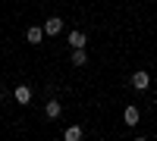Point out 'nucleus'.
Masks as SVG:
<instances>
[{"instance_id": "f257e3e1", "label": "nucleus", "mask_w": 157, "mask_h": 141, "mask_svg": "<svg viewBox=\"0 0 157 141\" xmlns=\"http://www.w3.org/2000/svg\"><path fill=\"white\" fill-rule=\"evenodd\" d=\"M41 28H44V35H47V38H54V35H60V32H63V19H60V16H50V19L41 25Z\"/></svg>"}, {"instance_id": "f03ea898", "label": "nucleus", "mask_w": 157, "mask_h": 141, "mask_svg": "<svg viewBox=\"0 0 157 141\" xmlns=\"http://www.w3.org/2000/svg\"><path fill=\"white\" fill-rule=\"evenodd\" d=\"M148 85H151V79H148V72H135L132 75V88H135V91H148Z\"/></svg>"}, {"instance_id": "7ed1b4c3", "label": "nucleus", "mask_w": 157, "mask_h": 141, "mask_svg": "<svg viewBox=\"0 0 157 141\" xmlns=\"http://www.w3.org/2000/svg\"><path fill=\"white\" fill-rule=\"evenodd\" d=\"M25 38H29V44H41L47 35H44V28H41V25H32V28L25 32Z\"/></svg>"}, {"instance_id": "20e7f679", "label": "nucleus", "mask_w": 157, "mask_h": 141, "mask_svg": "<svg viewBox=\"0 0 157 141\" xmlns=\"http://www.w3.org/2000/svg\"><path fill=\"white\" fill-rule=\"evenodd\" d=\"M13 97H16L19 104H29V100H32V88H29V85H19V88H13Z\"/></svg>"}, {"instance_id": "39448f33", "label": "nucleus", "mask_w": 157, "mask_h": 141, "mask_svg": "<svg viewBox=\"0 0 157 141\" xmlns=\"http://www.w3.org/2000/svg\"><path fill=\"white\" fill-rule=\"evenodd\" d=\"M44 113H47V116H50V119H57V116H60V113H63V104H60V100H57V97H50V100H47V107H44Z\"/></svg>"}, {"instance_id": "423d86ee", "label": "nucleus", "mask_w": 157, "mask_h": 141, "mask_svg": "<svg viewBox=\"0 0 157 141\" xmlns=\"http://www.w3.org/2000/svg\"><path fill=\"white\" fill-rule=\"evenodd\" d=\"M85 63H88L85 47H72V66H85Z\"/></svg>"}, {"instance_id": "0eeeda50", "label": "nucleus", "mask_w": 157, "mask_h": 141, "mask_svg": "<svg viewBox=\"0 0 157 141\" xmlns=\"http://www.w3.org/2000/svg\"><path fill=\"white\" fill-rule=\"evenodd\" d=\"M85 44H88L85 32H69V47H85Z\"/></svg>"}, {"instance_id": "6e6552de", "label": "nucleus", "mask_w": 157, "mask_h": 141, "mask_svg": "<svg viewBox=\"0 0 157 141\" xmlns=\"http://www.w3.org/2000/svg\"><path fill=\"white\" fill-rule=\"evenodd\" d=\"M123 119H126V125H138V107H126V113H123Z\"/></svg>"}, {"instance_id": "1a4fd4ad", "label": "nucleus", "mask_w": 157, "mask_h": 141, "mask_svg": "<svg viewBox=\"0 0 157 141\" xmlns=\"http://www.w3.org/2000/svg\"><path fill=\"white\" fill-rule=\"evenodd\" d=\"M63 138H66V141H78V138H82V125H69V129L63 132Z\"/></svg>"}, {"instance_id": "9d476101", "label": "nucleus", "mask_w": 157, "mask_h": 141, "mask_svg": "<svg viewBox=\"0 0 157 141\" xmlns=\"http://www.w3.org/2000/svg\"><path fill=\"white\" fill-rule=\"evenodd\" d=\"M154 94H157V91H154Z\"/></svg>"}]
</instances>
